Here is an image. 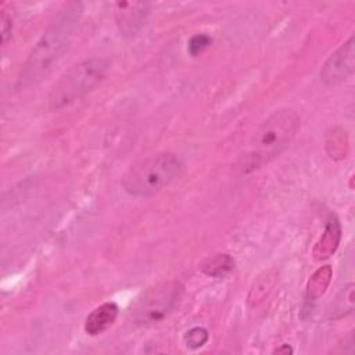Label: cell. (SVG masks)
I'll return each instance as SVG.
<instances>
[{
  "instance_id": "cell-1",
  "label": "cell",
  "mask_w": 355,
  "mask_h": 355,
  "mask_svg": "<svg viewBox=\"0 0 355 355\" xmlns=\"http://www.w3.org/2000/svg\"><path fill=\"white\" fill-rule=\"evenodd\" d=\"M82 14L83 4L80 1H69L60 8L28 54L15 82L18 92L37 86L53 71L69 49Z\"/></svg>"
},
{
  "instance_id": "cell-2",
  "label": "cell",
  "mask_w": 355,
  "mask_h": 355,
  "mask_svg": "<svg viewBox=\"0 0 355 355\" xmlns=\"http://www.w3.org/2000/svg\"><path fill=\"white\" fill-rule=\"evenodd\" d=\"M300 126V115L293 108L273 111L255 129L248 148L234 162L236 173L247 175L277 158L290 146Z\"/></svg>"
},
{
  "instance_id": "cell-3",
  "label": "cell",
  "mask_w": 355,
  "mask_h": 355,
  "mask_svg": "<svg viewBox=\"0 0 355 355\" xmlns=\"http://www.w3.org/2000/svg\"><path fill=\"white\" fill-rule=\"evenodd\" d=\"M183 164L172 153H158L132 165L122 176L121 186L132 197H151L182 175Z\"/></svg>"
},
{
  "instance_id": "cell-4",
  "label": "cell",
  "mask_w": 355,
  "mask_h": 355,
  "mask_svg": "<svg viewBox=\"0 0 355 355\" xmlns=\"http://www.w3.org/2000/svg\"><path fill=\"white\" fill-rule=\"evenodd\" d=\"M111 62L104 57H90L71 67L47 94V108L58 111L80 100L108 75Z\"/></svg>"
},
{
  "instance_id": "cell-5",
  "label": "cell",
  "mask_w": 355,
  "mask_h": 355,
  "mask_svg": "<svg viewBox=\"0 0 355 355\" xmlns=\"http://www.w3.org/2000/svg\"><path fill=\"white\" fill-rule=\"evenodd\" d=\"M184 286L172 279L150 287L133 306L132 318L137 326H150L164 320L182 301Z\"/></svg>"
},
{
  "instance_id": "cell-6",
  "label": "cell",
  "mask_w": 355,
  "mask_h": 355,
  "mask_svg": "<svg viewBox=\"0 0 355 355\" xmlns=\"http://www.w3.org/2000/svg\"><path fill=\"white\" fill-rule=\"evenodd\" d=\"M355 71V39L351 36L322 65L320 80L326 86H336L347 80Z\"/></svg>"
},
{
  "instance_id": "cell-7",
  "label": "cell",
  "mask_w": 355,
  "mask_h": 355,
  "mask_svg": "<svg viewBox=\"0 0 355 355\" xmlns=\"http://www.w3.org/2000/svg\"><path fill=\"white\" fill-rule=\"evenodd\" d=\"M151 4L147 1H116L114 4V18L121 36L130 39L144 26Z\"/></svg>"
},
{
  "instance_id": "cell-8",
  "label": "cell",
  "mask_w": 355,
  "mask_h": 355,
  "mask_svg": "<svg viewBox=\"0 0 355 355\" xmlns=\"http://www.w3.org/2000/svg\"><path fill=\"white\" fill-rule=\"evenodd\" d=\"M119 308L115 302L108 301L96 306L85 319L83 329L87 336H98L110 329L116 320Z\"/></svg>"
},
{
  "instance_id": "cell-9",
  "label": "cell",
  "mask_w": 355,
  "mask_h": 355,
  "mask_svg": "<svg viewBox=\"0 0 355 355\" xmlns=\"http://www.w3.org/2000/svg\"><path fill=\"white\" fill-rule=\"evenodd\" d=\"M341 240V225L337 216L330 215L324 225V230L319 240L315 243L312 257L315 261H324L330 258L338 248Z\"/></svg>"
},
{
  "instance_id": "cell-10",
  "label": "cell",
  "mask_w": 355,
  "mask_h": 355,
  "mask_svg": "<svg viewBox=\"0 0 355 355\" xmlns=\"http://www.w3.org/2000/svg\"><path fill=\"white\" fill-rule=\"evenodd\" d=\"M234 265L236 262L230 254L218 252L202 259L198 269L208 277L223 279L234 269Z\"/></svg>"
},
{
  "instance_id": "cell-11",
  "label": "cell",
  "mask_w": 355,
  "mask_h": 355,
  "mask_svg": "<svg viewBox=\"0 0 355 355\" xmlns=\"http://www.w3.org/2000/svg\"><path fill=\"white\" fill-rule=\"evenodd\" d=\"M276 280H277V273L275 269H269V270H265L263 273H261L257 277V280L254 282V284L251 286L250 293L247 295L248 306L257 308L258 305H261L268 298L270 291L273 290Z\"/></svg>"
},
{
  "instance_id": "cell-12",
  "label": "cell",
  "mask_w": 355,
  "mask_h": 355,
  "mask_svg": "<svg viewBox=\"0 0 355 355\" xmlns=\"http://www.w3.org/2000/svg\"><path fill=\"white\" fill-rule=\"evenodd\" d=\"M333 277V269L330 265H323L318 268L306 282L305 297L308 301L319 300L327 290Z\"/></svg>"
},
{
  "instance_id": "cell-13",
  "label": "cell",
  "mask_w": 355,
  "mask_h": 355,
  "mask_svg": "<svg viewBox=\"0 0 355 355\" xmlns=\"http://www.w3.org/2000/svg\"><path fill=\"white\" fill-rule=\"evenodd\" d=\"M326 150L330 158L343 159L348 153V139L347 132L341 128H333L326 137Z\"/></svg>"
},
{
  "instance_id": "cell-14",
  "label": "cell",
  "mask_w": 355,
  "mask_h": 355,
  "mask_svg": "<svg viewBox=\"0 0 355 355\" xmlns=\"http://www.w3.org/2000/svg\"><path fill=\"white\" fill-rule=\"evenodd\" d=\"M208 341V331L204 327L196 326L189 329L183 336V343L190 349L201 348Z\"/></svg>"
},
{
  "instance_id": "cell-15",
  "label": "cell",
  "mask_w": 355,
  "mask_h": 355,
  "mask_svg": "<svg viewBox=\"0 0 355 355\" xmlns=\"http://www.w3.org/2000/svg\"><path fill=\"white\" fill-rule=\"evenodd\" d=\"M212 44V37L205 33H196L190 37L187 43V51L190 55L197 57L198 54L204 53Z\"/></svg>"
},
{
  "instance_id": "cell-16",
  "label": "cell",
  "mask_w": 355,
  "mask_h": 355,
  "mask_svg": "<svg viewBox=\"0 0 355 355\" xmlns=\"http://www.w3.org/2000/svg\"><path fill=\"white\" fill-rule=\"evenodd\" d=\"M12 32V19L11 15H8L6 11L1 12V43L7 44V42L11 39Z\"/></svg>"
},
{
  "instance_id": "cell-17",
  "label": "cell",
  "mask_w": 355,
  "mask_h": 355,
  "mask_svg": "<svg viewBox=\"0 0 355 355\" xmlns=\"http://www.w3.org/2000/svg\"><path fill=\"white\" fill-rule=\"evenodd\" d=\"M293 348L288 345V344H282L279 348H276L273 351V354H284V355H288V354H293Z\"/></svg>"
}]
</instances>
